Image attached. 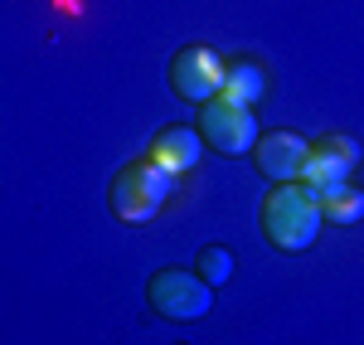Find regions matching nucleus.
<instances>
[{"mask_svg":"<svg viewBox=\"0 0 364 345\" xmlns=\"http://www.w3.org/2000/svg\"><path fill=\"white\" fill-rule=\"evenodd\" d=\"M257 229L272 253H306L326 229V214L301 180H277V185H267V195L257 204Z\"/></svg>","mask_w":364,"mask_h":345,"instance_id":"obj_1","label":"nucleus"},{"mask_svg":"<svg viewBox=\"0 0 364 345\" xmlns=\"http://www.w3.org/2000/svg\"><path fill=\"white\" fill-rule=\"evenodd\" d=\"M175 190H180V180H175L166 166H156L151 156H136V161H127V166L107 180V209H112V219L141 229V224H151V219L166 209V200Z\"/></svg>","mask_w":364,"mask_h":345,"instance_id":"obj_2","label":"nucleus"},{"mask_svg":"<svg viewBox=\"0 0 364 345\" xmlns=\"http://www.w3.org/2000/svg\"><path fill=\"white\" fill-rule=\"evenodd\" d=\"M146 307L175 326H190V321H204L214 312V287L195 267H156L146 277Z\"/></svg>","mask_w":364,"mask_h":345,"instance_id":"obj_3","label":"nucleus"},{"mask_svg":"<svg viewBox=\"0 0 364 345\" xmlns=\"http://www.w3.org/2000/svg\"><path fill=\"white\" fill-rule=\"evenodd\" d=\"M195 132H199V142H204V151H214V156H252V146L262 137L252 107H238V102H228V97L199 102Z\"/></svg>","mask_w":364,"mask_h":345,"instance_id":"obj_4","label":"nucleus"},{"mask_svg":"<svg viewBox=\"0 0 364 345\" xmlns=\"http://www.w3.org/2000/svg\"><path fill=\"white\" fill-rule=\"evenodd\" d=\"M166 83L180 102H209L219 97V83H224V54L209 49V44H180L170 54V68H166Z\"/></svg>","mask_w":364,"mask_h":345,"instance_id":"obj_5","label":"nucleus"},{"mask_svg":"<svg viewBox=\"0 0 364 345\" xmlns=\"http://www.w3.org/2000/svg\"><path fill=\"white\" fill-rule=\"evenodd\" d=\"M306 151H311V142L301 132L272 127V132H262L257 146H252V166H257L262 180H272V185H277V180H296L301 166H306Z\"/></svg>","mask_w":364,"mask_h":345,"instance_id":"obj_6","label":"nucleus"},{"mask_svg":"<svg viewBox=\"0 0 364 345\" xmlns=\"http://www.w3.org/2000/svg\"><path fill=\"white\" fill-rule=\"evenodd\" d=\"M146 156H151L156 166H166V171L180 180V175H190V171L199 166V156H204V142H199L195 122H166V127L151 137Z\"/></svg>","mask_w":364,"mask_h":345,"instance_id":"obj_7","label":"nucleus"},{"mask_svg":"<svg viewBox=\"0 0 364 345\" xmlns=\"http://www.w3.org/2000/svg\"><path fill=\"white\" fill-rule=\"evenodd\" d=\"M219 97L238 102V107H257V102L267 97V73H262V63H257V58H228Z\"/></svg>","mask_w":364,"mask_h":345,"instance_id":"obj_8","label":"nucleus"},{"mask_svg":"<svg viewBox=\"0 0 364 345\" xmlns=\"http://www.w3.org/2000/svg\"><path fill=\"white\" fill-rule=\"evenodd\" d=\"M350 175H355V171H350V166H345L340 156H331L326 146H316V142H311V151H306V166H301V175H296V180H301V185H306L311 195L321 200L326 190H336V185H345Z\"/></svg>","mask_w":364,"mask_h":345,"instance_id":"obj_9","label":"nucleus"},{"mask_svg":"<svg viewBox=\"0 0 364 345\" xmlns=\"http://www.w3.org/2000/svg\"><path fill=\"white\" fill-rule=\"evenodd\" d=\"M321 214H326V224H336V229H355L364 219V190L355 180L326 190V195H321Z\"/></svg>","mask_w":364,"mask_h":345,"instance_id":"obj_10","label":"nucleus"},{"mask_svg":"<svg viewBox=\"0 0 364 345\" xmlns=\"http://www.w3.org/2000/svg\"><path fill=\"white\" fill-rule=\"evenodd\" d=\"M195 272L214 292L228 287V277H233V248H228V243H204V248L195 253Z\"/></svg>","mask_w":364,"mask_h":345,"instance_id":"obj_11","label":"nucleus"},{"mask_svg":"<svg viewBox=\"0 0 364 345\" xmlns=\"http://www.w3.org/2000/svg\"><path fill=\"white\" fill-rule=\"evenodd\" d=\"M316 146H326L331 156H340V161H345L350 171L360 166V156H364L360 142H355V137H345V132H321V137H316Z\"/></svg>","mask_w":364,"mask_h":345,"instance_id":"obj_12","label":"nucleus"}]
</instances>
